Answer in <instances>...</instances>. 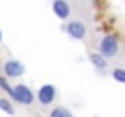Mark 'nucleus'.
<instances>
[{
  "label": "nucleus",
  "instance_id": "obj_9",
  "mask_svg": "<svg viewBox=\"0 0 125 117\" xmlns=\"http://www.w3.org/2000/svg\"><path fill=\"white\" fill-rule=\"evenodd\" d=\"M0 110L6 112L8 115H15V108H13V104L9 102V99H6V97H0Z\"/></svg>",
  "mask_w": 125,
  "mask_h": 117
},
{
  "label": "nucleus",
  "instance_id": "obj_3",
  "mask_svg": "<svg viewBox=\"0 0 125 117\" xmlns=\"http://www.w3.org/2000/svg\"><path fill=\"white\" fill-rule=\"evenodd\" d=\"M57 97V88L53 84H42L37 92V101L41 106H50Z\"/></svg>",
  "mask_w": 125,
  "mask_h": 117
},
{
  "label": "nucleus",
  "instance_id": "obj_12",
  "mask_svg": "<svg viewBox=\"0 0 125 117\" xmlns=\"http://www.w3.org/2000/svg\"><path fill=\"white\" fill-rule=\"evenodd\" d=\"M0 42H2V29H0Z\"/></svg>",
  "mask_w": 125,
  "mask_h": 117
},
{
  "label": "nucleus",
  "instance_id": "obj_7",
  "mask_svg": "<svg viewBox=\"0 0 125 117\" xmlns=\"http://www.w3.org/2000/svg\"><path fill=\"white\" fill-rule=\"evenodd\" d=\"M88 60H90V64H92V66L96 68L99 73H103V71L107 70V66H109L107 58L103 57L99 51H94V53H90V55H88Z\"/></svg>",
  "mask_w": 125,
  "mask_h": 117
},
{
  "label": "nucleus",
  "instance_id": "obj_8",
  "mask_svg": "<svg viewBox=\"0 0 125 117\" xmlns=\"http://www.w3.org/2000/svg\"><path fill=\"white\" fill-rule=\"evenodd\" d=\"M50 117H74V115H72V112L68 108H64V106H55V108H52Z\"/></svg>",
  "mask_w": 125,
  "mask_h": 117
},
{
  "label": "nucleus",
  "instance_id": "obj_4",
  "mask_svg": "<svg viewBox=\"0 0 125 117\" xmlns=\"http://www.w3.org/2000/svg\"><path fill=\"white\" fill-rule=\"evenodd\" d=\"M2 70H4V77L6 79H17V77H20V75H24L26 68H24V64L20 62V60L9 58V60H6V62H4Z\"/></svg>",
  "mask_w": 125,
  "mask_h": 117
},
{
  "label": "nucleus",
  "instance_id": "obj_11",
  "mask_svg": "<svg viewBox=\"0 0 125 117\" xmlns=\"http://www.w3.org/2000/svg\"><path fill=\"white\" fill-rule=\"evenodd\" d=\"M0 90H4L9 97H13V86H9V82H8L6 77H0Z\"/></svg>",
  "mask_w": 125,
  "mask_h": 117
},
{
  "label": "nucleus",
  "instance_id": "obj_5",
  "mask_svg": "<svg viewBox=\"0 0 125 117\" xmlns=\"http://www.w3.org/2000/svg\"><path fill=\"white\" fill-rule=\"evenodd\" d=\"M64 31L68 33V37L72 40H83L86 37V26L81 20H72L64 26Z\"/></svg>",
  "mask_w": 125,
  "mask_h": 117
},
{
  "label": "nucleus",
  "instance_id": "obj_1",
  "mask_svg": "<svg viewBox=\"0 0 125 117\" xmlns=\"http://www.w3.org/2000/svg\"><path fill=\"white\" fill-rule=\"evenodd\" d=\"M98 51L105 58H112V57H116V55L120 53V42H118V39L114 35H105L99 40Z\"/></svg>",
  "mask_w": 125,
  "mask_h": 117
},
{
  "label": "nucleus",
  "instance_id": "obj_10",
  "mask_svg": "<svg viewBox=\"0 0 125 117\" xmlns=\"http://www.w3.org/2000/svg\"><path fill=\"white\" fill-rule=\"evenodd\" d=\"M112 79L116 82L125 84V68H114V70H112Z\"/></svg>",
  "mask_w": 125,
  "mask_h": 117
},
{
  "label": "nucleus",
  "instance_id": "obj_6",
  "mask_svg": "<svg viewBox=\"0 0 125 117\" xmlns=\"http://www.w3.org/2000/svg\"><path fill=\"white\" fill-rule=\"evenodd\" d=\"M52 9H53V15L61 20H68L72 9H70V4L66 0H53L52 2Z\"/></svg>",
  "mask_w": 125,
  "mask_h": 117
},
{
  "label": "nucleus",
  "instance_id": "obj_2",
  "mask_svg": "<svg viewBox=\"0 0 125 117\" xmlns=\"http://www.w3.org/2000/svg\"><path fill=\"white\" fill-rule=\"evenodd\" d=\"M11 99L15 102H19V104H22V106H30L35 101V93L26 84H17V86H13V97Z\"/></svg>",
  "mask_w": 125,
  "mask_h": 117
}]
</instances>
